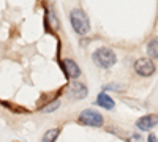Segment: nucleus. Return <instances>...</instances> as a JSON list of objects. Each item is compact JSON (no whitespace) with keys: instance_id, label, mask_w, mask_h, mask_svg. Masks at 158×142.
Returning <instances> with one entry per match:
<instances>
[{"instance_id":"obj_10","label":"nucleus","mask_w":158,"mask_h":142,"mask_svg":"<svg viewBox=\"0 0 158 142\" xmlns=\"http://www.w3.org/2000/svg\"><path fill=\"white\" fill-rule=\"evenodd\" d=\"M60 134V130L59 128H52V130H48L41 139V142H56V139L59 137Z\"/></svg>"},{"instance_id":"obj_1","label":"nucleus","mask_w":158,"mask_h":142,"mask_svg":"<svg viewBox=\"0 0 158 142\" xmlns=\"http://www.w3.org/2000/svg\"><path fill=\"white\" fill-rule=\"evenodd\" d=\"M70 22H71V27L73 30L77 33V35H87L90 32V21H89V16L87 13L81 8H74L71 13H70Z\"/></svg>"},{"instance_id":"obj_13","label":"nucleus","mask_w":158,"mask_h":142,"mask_svg":"<svg viewBox=\"0 0 158 142\" xmlns=\"http://www.w3.org/2000/svg\"><path fill=\"white\" fill-rule=\"evenodd\" d=\"M130 142H144V139L141 137V134H133L130 137Z\"/></svg>"},{"instance_id":"obj_4","label":"nucleus","mask_w":158,"mask_h":142,"mask_svg":"<svg viewBox=\"0 0 158 142\" xmlns=\"http://www.w3.org/2000/svg\"><path fill=\"white\" fill-rule=\"evenodd\" d=\"M89 93L87 90V85L82 84V82H77V81H73L67 85V88H65V95H67L71 101H79L85 98Z\"/></svg>"},{"instance_id":"obj_14","label":"nucleus","mask_w":158,"mask_h":142,"mask_svg":"<svg viewBox=\"0 0 158 142\" xmlns=\"http://www.w3.org/2000/svg\"><path fill=\"white\" fill-rule=\"evenodd\" d=\"M147 142H158V136H156V134H149Z\"/></svg>"},{"instance_id":"obj_3","label":"nucleus","mask_w":158,"mask_h":142,"mask_svg":"<svg viewBox=\"0 0 158 142\" xmlns=\"http://www.w3.org/2000/svg\"><path fill=\"white\" fill-rule=\"evenodd\" d=\"M77 122L82 123L85 126H92V128H101L103 123H104V119L103 115L95 111V109H84L77 117Z\"/></svg>"},{"instance_id":"obj_5","label":"nucleus","mask_w":158,"mask_h":142,"mask_svg":"<svg viewBox=\"0 0 158 142\" xmlns=\"http://www.w3.org/2000/svg\"><path fill=\"white\" fill-rule=\"evenodd\" d=\"M155 63L150 59H138L135 63V71L142 77H150L155 73Z\"/></svg>"},{"instance_id":"obj_2","label":"nucleus","mask_w":158,"mask_h":142,"mask_svg":"<svg viewBox=\"0 0 158 142\" xmlns=\"http://www.w3.org/2000/svg\"><path fill=\"white\" fill-rule=\"evenodd\" d=\"M92 60L95 62V65L103 70H109L117 63V55L112 49L109 47H98L94 54H92Z\"/></svg>"},{"instance_id":"obj_12","label":"nucleus","mask_w":158,"mask_h":142,"mask_svg":"<svg viewBox=\"0 0 158 142\" xmlns=\"http://www.w3.org/2000/svg\"><path fill=\"white\" fill-rule=\"evenodd\" d=\"M59 108H60V101H59V99H54V101L51 103V104L44 106L41 111H43L44 114H49V112H54V111H57Z\"/></svg>"},{"instance_id":"obj_11","label":"nucleus","mask_w":158,"mask_h":142,"mask_svg":"<svg viewBox=\"0 0 158 142\" xmlns=\"http://www.w3.org/2000/svg\"><path fill=\"white\" fill-rule=\"evenodd\" d=\"M46 25H48V29L52 27L54 30H59V19L54 18V13H52V11H49L48 14H46Z\"/></svg>"},{"instance_id":"obj_9","label":"nucleus","mask_w":158,"mask_h":142,"mask_svg":"<svg viewBox=\"0 0 158 142\" xmlns=\"http://www.w3.org/2000/svg\"><path fill=\"white\" fill-rule=\"evenodd\" d=\"M147 55L152 59H158V36H153L147 43Z\"/></svg>"},{"instance_id":"obj_6","label":"nucleus","mask_w":158,"mask_h":142,"mask_svg":"<svg viewBox=\"0 0 158 142\" xmlns=\"http://www.w3.org/2000/svg\"><path fill=\"white\" fill-rule=\"evenodd\" d=\"M158 125V115L156 114H147V115H142L136 120V126L138 130L141 131H150Z\"/></svg>"},{"instance_id":"obj_8","label":"nucleus","mask_w":158,"mask_h":142,"mask_svg":"<svg viewBox=\"0 0 158 142\" xmlns=\"http://www.w3.org/2000/svg\"><path fill=\"white\" fill-rule=\"evenodd\" d=\"M97 104H98L100 108H103V109H106V111H111V109H114L115 103H114V99H112L106 92H101V93L97 96Z\"/></svg>"},{"instance_id":"obj_7","label":"nucleus","mask_w":158,"mask_h":142,"mask_svg":"<svg viewBox=\"0 0 158 142\" xmlns=\"http://www.w3.org/2000/svg\"><path fill=\"white\" fill-rule=\"evenodd\" d=\"M62 70H63L65 76H67L68 79H77V77L81 76V68H79V65L73 59L62 60Z\"/></svg>"}]
</instances>
